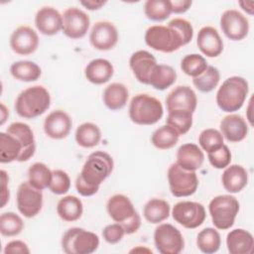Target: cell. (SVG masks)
<instances>
[{
  "label": "cell",
  "mask_w": 254,
  "mask_h": 254,
  "mask_svg": "<svg viewBox=\"0 0 254 254\" xmlns=\"http://www.w3.org/2000/svg\"><path fill=\"white\" fill-rule=\"evenodd\" d=\"M4 253L5 254H17V253L29 254L30 249L25 242L21 240H13L6 244L4 248Z\"/></svg>",
  "instance_id": "c3c4849f"
},
{
  "label": "cell",
  "mask_w": 254,
  "mask_h": 254,
  "mask_svg": "<svg viewBox=\"0 0 254 254\" xmlns=\"http://www.w3.org/2000/svg\"><path fill=\"white\" fill-rule=\"evenodd\" d=\"M75 188H76V190L77 192L82 195V196H90V195H93L95 194L99 188H96V187H92V186H89L88 184H86L78 175L76 177V180H75Z\"/></svg>",
  "instance_id": "681fc988"
},
{
  "label": "cell",
  "mask_w": 254,
  "mask_h": 254,
  "mask_svg": "<svg viewBox=\"0 0 254 254\" xmlns=\"http://www.w3.org/2000/svg\"><path fill=\"white\" fill-rule=\"evenodd\" d=\"M180 135L170 125L166 124L154 131L151 137L152 144L159 150H168L176 146Z\"/></svg>",
  "instance_id": "d590c367"
},
{
  "label": "cell",
  "mask_w": 254,
  "mask_h": 254,
  "mask_svg": "<svg viewBox=\"0 0 254 254\" xmlns=\"http://www.w3.org/2000/svg\"><path fill=\"white\" fill-rule=\"evenodd\" d=\"M35 25L41 34L53 36L63 29V16L54 7L44 6L35 16Z\"/></svg>",
  "instance_id": "d6986e66"
},
{
  "label": "cell",
  "mask_w": 254,
  "mask_h": 254,
  "mask_svg": "<svg viewBox=\"0 0 254 254\" xmlns=\"http://www.w3.org/2000/svg\"><path fill=\"white\" fill-rule=\"evenodd\" d=\"M53 177V171L41 162L34 163L28 170V182L37 190H43L49 188Z\"/></svg>",
  "instance_id": "e575fe53"
},
{
  "label": "cell",
  "mask_w": 254,
  "mask_h": 254,
  "mask_svg": "<svg viewBox=\"0 0 254 254\" xmlns=\"http://www.w3.org/2000/svg\"><path fill=\"white\" fill-rule=\"evenodd\" d=\"M114 68L112 64L105 59H95L87 64L84 69L86 79L93 84H103L112 77Z\"/></svg>",
  "instance_id": "4316f807"
},
{
  "label": "cell",
  "mask_w": 254,
  "mask_h": 254,
  "mask_svg": "<svg viewBox=\"0 0 254 254\" xmlns=\"http://www.w3.org/2000/svg\"><path fill=\"white\" fill-rule=\"evenodd\" d=\"M210 165L215 169H224L231 162V152L226 145H222L219 149L207 153Z\"/></svg>",
  "instance_id": "f6af8a7d"
},
{
  "label": "cell",
  "mask_w": 254,
  "mask_h": 254,
  "mask_svg": "<svg viewBox=\"0 0 254 254\" xmlns=\"http://www.w3.org/2000/svg\"><path fill=\"white\" fill-rule=\"evenodd\" d=\"M106 209L109 216L123 226L126 234L135 233L140 228V215L128 196L121 193L112 195L107 200Z\"/></svg>",
  "instance_id": "3957f363"
},
{
  "label": "cell",
  "mask_w": 254,
  "mask_h": 254,
  "mask_svg": "<svg viewBox=\"0 0 254 254\" xmlns=\"http://www.w3.org/2000/svg\"><path fill=\"white\" fill-rule=\"evenodd\" d=\"M207 67L205 59L197 54L187 55L181 62L182 70L192 77L200 75Z\"/></svg>",
  "instance_id": "b9f144b4"
},
{
  "label": "cell",
  "mask_w": 254,
  "mask_h": 254,
  "mask_svg": "<svg viewBox=\"0 0 254 254\" xmlns=\"http://www.w3.org/2000/svg\"><path fill=\"white\" fill-rule=\"evenodd\" d=\"M198 144L203 151L210 153L223 145V136L216 129H204L198 136Z\"/></svg>",
  "instance_id": "7bdbcfd3"
},
{
  "label": "cell",
  "mask_w": 254,
  "mask_h": 254,
  "mask_svg": "<svg viewBox=\"0 0 254 254\" xmlns=\"http://www.w3.org/2000/svg\"><path fill=\"white\" fill-rule=\"evenodd\" d=\"M10 47L17 55H32L39 47V36L31 27L20 26L13 31L10 37Z\"/></svg>",
  "instance_id": "2e32d148"
},
{
  "label": "cell",
  "mask_w": 254,
  "mask_h": 254,
  "mask_svg": "<svg viewBox=\"0 0 254 254\" xmlns=\"http://www.w3.org/2000/svg\"><path fill=\"white\" fill-rule=\"evenodd\" d=\"M164 114V108L159 99L146 93L135 95L129 105V117L138 125H153Z\"/></svg>",
  "instance_id": "277c9868"
},
{
  "label": "cell",
  "mask_w": 254,
  "mask_h": 254,
  "mask_svg": "<svg viewBox=\"0 0 254 254\" xmlns=\"http://www.w3.org/2000/svg\"><path fill=\"white\" fill-rule=\"evenodd\" d=\"M168 24L175 27L179 31V33L184 38L187 45L192 40L193 28H192L191 23L189 22L188 20H186L184 18H175V19L171 20Z\"/></svg>",
  "instance_id": "7dc6e473"
},
{
  "label": "cell",
  "mask_w": 254,
  "mask_h": 254,
  "mask_svg": "<svg viewBox=\"0 0 254 254\" xmlns=\"http://www.w3.org/2000/svg\"><path fill=\"white\" fill-rule=\"evenodd\" d=\"M43 206L42 190L35 189L29 182H23L17 190V207L27 218L36 216Z\"/></svg>",
  "instance_id": "7c38bea8"
},
{
  "label": "cell",
  "mask_w": 254,
  "mask_h": 254,
  "mask_svg": "<svg viewBox=\"0 0 254 254\" xmlns=\"http://www.w3.org/2000/svg\"><path fill=\"white\" fill-rule=\"evenodd\" d=\"M119 39L116 27L108 21L96 22L90 31L89 41L91 46L99 51L113 49Z\"/></svg>",
  "instance_id": "9a60e30c"
},
{
  "label": "cell",
  "mask_w": 254,
  "mask_h": 254,
  "mask_svg": "<svg viewBox=\"0 0 254 254\" xmlns=\"http://www.w3.org/2000/svg\"><path fill=\"white\" fill-rule=\"evenodd\" d=\"M63 33L69 39L83 38L89 28V16L76 7H69L63 13Z\"/></svg>",
  "instance_id": "4fadbf2b"
},
{
  "label": "cell",
  "mask_w": 254,
  "mask_h": 254,
  "mask_svg": "<svg viewBox=\"0 0 254 254\" xmlns=\"http://www.w3.org/2000/svg\"><path fill=\"white\" fill-rule=\"evenodd\" d=\"M6 132L15 136L22 143L24 147V162L33 157L36 151V142L33 130L28 124L23 122H14L9 125Z\"/></svg>",
  "instance_id": "83f0119b"
},
{
  "label": "cell",
  "mask_w": 254,
  "mask_h": 254,
  "mask_svg": "<svg viewBox=\"0 0 254 254\" xmlns=\"http://www.w3.org/2000/svg\"><path fill=\"white\" fill-rule=\"evenodd\" d=\"M106 3V1H93V0H90V1H81L80 4L82 6H84L86 9L88 10H98L100 9L102 6H104Z\"/></svg>",
  "instance_id": "f5cc1de1"
},
{
  "label": "cell",
  "mask_w": 254,
  "mask_h": 254,
  "mask_svg": "<svg viewBox=\"0 0 254 254\" xmlns=\"http://www.w3.org/2000/svg\"><path fill=\"white\" fill-rule=\"evenodd\" d=\"M203 161V152L195 144L187 143L178 149L176 163L184 170L195 172L202 166Z\"/></svg>",
  "instance_id": "603a6c76"
},
{
  "label": "cell",
  "mask_w": 254,
  "mask_h": 254,
  "mask_svg": "<svg viewBox=\"0 0 254 254\" xmlns=\"http://www.w3.org/2000/svg\"><path fill=\"white\" fill-rule=\"evenodd\" d=\"M99 246L98 236L83 228L72 227L62 238V248L66 254H90Z\"/></svg>",
  "instance_id": "ba28073f"
},
{
  "label": "cell",
  "mask_w": 254,
  "mask_h": 254,
  "mask_svg": "<svg viewBox=\"0 0 254 254\" xmlns=\"http://www.w3.org/2000/svg\"><path fill=\"white\" fill-rule=\"evenodd\" d=\"M171 207L168 201L161 198H151L143 208L145 219L153 224H158L170 216Z\"/></svg>",
  "instance_id": "4dcf8cb0"
},
{
  "label": "cell",
  "mask_w": 254,
  "mask_h": 254,
  "mask_svg": "<svg viewBox=\"0 0 254 254\" xmlns=\"http://www.w3.org/2000/svg\"><path fill=\"white\" fill-rule=\"evenodd\" d=\"M70 188V179L68 175L63 170H54L51 184L49 186L50 190L55 194H64Z\"/></svg>",
  "instance_id": "ee69618b"
},
{
  "label": "cell",
  "mask_w": 254,
  "mask_h": 254,
  "mask_svg": "<svg viewBox=\"0 0 254 254\" xmlns=\"http://www.w3.org/2000/svg\"><path fill=\"white\" fill-rule=\"evenodd\" d=\"M1 181H2V193H1V196H2V203H1V207H4L5 204L9 201V197H10L9 189L7 188L9 178H8L7 173H6L4 170L1 171Z\"/></svg>",
  "instance_id": "816d5d0a"
},
{
  "label": "cell",
  "mask_w": 254,
  "mask_h": 254,
  "mask_svg": "<svg viewBox=\"0 0 254 254\" xmlns=\"http://www.w3.org/2000/svg\"><path fill=\"white\" fill-rule=\"evenodd\" d=\"M191 4H192V2L190 0H175V1H171L172 13H175V14L185 13V12H187L190 9Z\"/></svg>",
  "instance_id": "f907efd6"
},
{
  "label": "cell",
  "mask_w": 254,
  "mask_h": 254,
  "mask_svg": "<svg viewBox=\"0 0 254 254\" xmlns=\"http://www.w3.org/2000/svg\"><path fill=\"white\" fill-rule=\"evenodd\" d=\"M208 210L213 225L217 229L226 230L234 224L239 211V202L233 195L220 194L210 200Z\"/></svg>",
  "instance_id": "52a82bcc"
},
{
  "label": "cell",
  "mask_w": 254,
  "mask_h": 254,
  "mask_svg": "<svg viewBox=\"0 0 254 254\" xmlns=\"http://www.w3.org/2000/svg\"><path fill=\"white\" fill-rule=\"evenodd\" d=\"M197 105L195 92L187 85L175 87L166 98L168 112L171 111H188L193 113Z\"/></svg>",
  "instance_id": "e0dca14e"
},
{
  "label": "cell",
  "mask_w": 254,
  "mask_h": 254,
  "mask_svg": "<svg viewBox=\"0 0 254 254\" xmlns=\"http://www.w3.org/2000/svg\"><path fill=\"white\" fill-rule=\"evenodd\" d=\"M10 72L14 78L20 81L32 82L40 78L42 74L41 67L31 61L15 62L10 66Z\"/></svg>",
  "instance_id": "1f68e13d"
},
{
  "label": "cell",
  "mask_w": 254,
  "mask_h": 254,
  "mask_svg": "<svg viewBox=\"0 0 254 254\" xmlns=\"http://www.w3.org/2000/svg\"><path fill=\"white\" fill-rule=\"evenodd\" d=\"M126 234L123 226L119 223L109 224L102 230V236L104 240L109 244H116L122 240L123 236Z\"/></svg>",
  "instance_id": "bcb514c9"
},
{
  "label": "cell",
  "mask_w": 254,
  "mask_h": 254,
  "mask_svg": "<svg viewBox=\"0 0 254 254\" xmlns=\"http://www.w3.org/2000/svg\"><path fill=\"white\" fill-rule=\"evenodd\" d=\"M8 116H9L8 110L6 109L5 105L3 103H1V125L4 124V122H5V120L7 119Z\"/></svg>",
  "instance_id": "11a10c76"
},
{
  "label": "cell",
  "mask_w": 254,
  "mask_h": 254,
  "mask_svg": "<svg viewBox=\"0 0 254 254\" xmlns=\"http://www.w3.org/2000/svg\"><path fill=\"white\" fill-rule=\"evenodd\" d=\"M83 205L81 200L75 195H65L61 198L57 205V212L59 216L66 221L72 222L81 217Z\"/></svg>",
  "instance_id": "f546056e"
},
{
  "label": "cell",
  "mask_w": 254,
  "mask_h": 254,
  "mask_svg": "<svg viewBox=\"0 0 254 254\" xmlns=\"http://www.w3.org/2000/svg\"><path fill=\"white\" fill-rule=\"evenodd\" d=\"M226 246L230 254H250L253 251L254 239L249 231L236 228L227 234Z\"/></svg>",
  "instance_id": "484cf974"
},
{
  "label": "cell",
  "mask_w": 254,
  "mask_h": 254,
  "mask_svg": "<svg viewBox=\"0 0 254 254\" xmlns=\"http://www.w3.org/2000/svg\"><path fill=\"white\" fill-rule=\"evenodd\" d=\"M113 167V159L108 153L95 151L87 157L78 176L89 186L99 188L111 175Z\"/></svg>",
  "instance_id": "8992f818"
},
{
  "label": "cell",
  "mask_w": 254,
  "mask_h": 254,
  "mask_svg": "<svg viewBox=\"0 0 254 254\" xmlns=\"http://www.w3.org/2000/svg\"><path fill=\"white\" fill-rule=\"evenodd\" d=\"M168 182L170 190L176 197L190 196L196 191L198 187V179L195 172L184 170L177 163L169 167Z\"/></svg>",
  "instance_id": "9c48e42d"
},
{
  "label": "cell",
  "mask_w": 254,
  "mask_h": 254,
  "mask_svg": "<svg viewBox=\"0 0 254 254\" xmlns=\"http://www.w3.org/2000/svg\"><path fill=\"white\" fill-rule=\"evenodd\" d=\"M199 51L208 58H216L223 51V42L217 30L211 26L202 27L196 37Z\"/></svg>",
  "instance_id": "44dd1931"
},
{
  "label": "cell",
  "mask_w": 254,
  "mask_h": 254,
  "mask_svg": "<svg viewBox=\"0 0 254 254\" xmlns=\"http://www.w3.org/2000/svg\"><path fill=\"white\" fill-rule=\"evenodd\" d=\"M220 80L219 70L213 65H207L206 69L198 76L193 77L192 83L200 92L207 93L212 91Z\"/></svg>",
  "instance_id": "f35d334b"
},
{
  "label": "cell",
  "mask_w": 254,
  "mask_h": 254,
  "mask_svg": "<svg viewBox=\"0 0 254 254\" xmlns=\"http://www.w3.org/2000/svg\"><path fill=\"white\" fill-rule=\"evenodd\" d=\"M166 124L174 128L179 135L189 132L192 125V113L188 111H171L166 119Z\"/></svg>",
  "instance_id": "60d3db41"
},
{
  "label": "cell",
  "mask_w": 254,
  "mask_h": 254,
  "mask_svg": "<svg viewBox=\"0 0 254 254\" xmlns=\"http://www.w3.org/2000/svg\"><path fill=\"white\" fill-rule=\"evenodd\" d=\"M146 17L155 22H161L170 17L172 13L171 1L167 0H148L144 4Z\"/></svg>",
  "instance_id": "74e56055"
},
{
  "label": "cell",
  "mask_w": 254,
  "mask_h": 254,
  "mask_svg": "<svg viewBox=\"0 0 254 254\" xmlns=\"http://www.w3.org/2000/svg\"><path fill=\"white\" fill-rule=\"evenodd\" d=\"M24 147L15 136L1 132L0 133V162L2 164L14 161L24 162Z\"/></svg>",
  "instance_id": "cb8c5ba5"
},
{
  "label": "cell",
  "mask_w": 254,
  "mask_h": 254,
  "mask_svg": "<svg viewBox=\"0 0 254 254\" xmlns=\"http://www.w3.org/2000/svg\"><path fill=\"white\" fill-rule=\"evenodd\" d=\"M51 105V95L42 85L23 90L15 100V110L23 118L33 119L45 113Z\"/></svg>",
  "instance_id": "6da1fadb"
},
{
  "label": "cell",
  "mask_w": 254,
  "mask_h": 254,
  "mask_svg": "<svg viewBox=\"0 0 254 254\" xmlns=\"http://www.w3.org/2000/svg\"><path fill=\"white\" fill-rule=\"evenodd\" d=\"M221 244V238L218 231L212 227L202 229L196 237L197 248L206 254H212L218 251Z\"/></svg>",
  "instance_id": "8d00e7d4"
},
{
  "label": "cell",
  "mask_w": 254,
  "mask_h": 254,
  "mask_svg": "<svg viewBox=\"0 0 254 254\" xmlns=\"http://www.w3.org/2000/svg\"><path fill=\"white\" fill-rule=\"evenodd\" d=\"M220 133L228 142L238 143L248 134V125L245 119L238 114H229L220 121Z\"/></svg>",
  "instance_id": "7402d4cb"
},
{
  "label": "cell",
  "mask_w": 254,
  "mask_h": 254,
  "mask_svg": "<svg viewBox=\"0 0 254 254\" xmlns=\"http://www.w3.org/2000/svg\"><path fill=\"white\" fill-rule=\"evenodd\" d=\"M177 79L176 70L168 64H157L151 73L149 84L158 90L172 86Z\"/></svg>",
  "instance_id": "d6a6232c"
},
{
  "label": "cell",
  "mask_w": 254,
  "mask_h": 254,
  "mask_svg": "<svg viewBox=\"0 0 254 254\" xmlns=\"http://www.w3.org/2000/svg\"><path fill=\"white\" fill-rule=\"evenodd\" d=\"M24 228L23 219L15 212H4L0 216V232L3 236H16Z\"/></svg>",
  "instance_id": "ab89813d"
},
{
  "label": "cell",
  "mask_w": 254,
  "mask_h": 254,
  "mask_svg": "<svg viewBox=\"0 0 254 254\" xmlns=\"http://www.w3.org/2000/svg\"><path fill=\"white\" fill-rule=\"evenodd\" d=\"M239 5L241 6V8L246 12L248 13L249 15H253V5H254V2L250 1V2H247V1H240L239 2Z\"/></svg>",
  "instance_id": "db71d44e"
},
{
  "label": "cell",
  "mask_w": 254,
  "mask_h": 254,
  "mask_svg": "<svg viewBox=\"0 0 254 254\" xmlns=\"http://www.w3.org/2000/svg\"><path fill=\"white\" fill-rule=\"evenodd\" d=\"M129 91L126 85L120 82L109 84L103 91V102L110 110L122 109L128 100Z\"/></svg>",
  "instance_id": "f1b7e54d"
},
{
  "label": "cell",
  "mask_w": 254,
  "mask_h": 254,
  "mask_svg": "<svg viewBox=\"0 0 254 254\" xmlns=\"http://www.w3.org/2000/svg\"><path fill=\"white\" fill-rule=\"evenodd\" d=\"M249 91L248 82L241 76L225 79L216 92V103L224 112L238 111L244 104Z\"/></svg>",
  "instance_id": "7a4b0ae2"
},
{
  "label": "cell",
  "mask_w": 254,
  "mask_h": 254,
  "mask_svg": "<svg viewBox=\"0 0 254 254\" xmlns=\"http://www.w3.org/2000/svg\"><path fill=\"white\" fill-rule=\"evenodd\" d=\"M72 126V121L69 115L64 110L52 111L44 121L45 134L55 140L65 138Z\"/></svg>",
  "instance_id": "ac0fdd59"
},
{
  "label": "cell",
  "mask_w": 254,
  "mask_h": 254,
  "mask_svg": "<svg viewBox=\"0 0 254 254\" xmlns=\"http://www.w3.org/2000/svg\"><path fill=\"white\" fill-rule=\"evenodd\" d=\"M173 218L185 228L193 229L200 226L206 216L204 206L196 201L177 202L172 210Z\"/></svg>",
  "instance_id": "8fae6325"
},
{
  "label": "cell",
  "mask_w": 254,
  "mask_h": 254,
  "mask_svg": "<svg viewBox=\"0 0 254 254\" xmlns=\"http://www.w3.org/2000/svg\"><path fill=\"white\" fill-rule=\"evenodd\" d=\"M220 28L229 40L241 41L248 35L249 21L238 10L228 9L220 17Z\"/></svg>",
  "instance_id": "5bb4252c"
},
{
  "label": "cell",
  "mask_w": 254,
  "mask_h": 254,
  "mask_svg": "<svg viewBox=\"0 0 254 254\" xmlns=\"http://www.w3.org/2000/svg\"><path fill=\"white\" fill-rule=\"evenodd\" d=\"M101 140V131L97 125L91 122L80 124L75 131V141L83 148H93Z\"/></svg>",
  "instance_id": "836d02e7"
},
{
  "label": "cell",
  "mask_w": 254,
  "mask_h": 254,
  "mask_svg": "<svg viewBox=\"0 0 254 254\" xmlns=\"http://www.w3.org/2000/svg\"><path fill=\"white\" fill-rule=\"evenodd\" d=\"M157 64L156 58L148 51L143 50L135 52L129 60L130 68L136 79L144 84H149L151 73Z\"/></svg>",
  "instance_id": "ffe728a7"
},
{
  "label": "cell",
  "mask_w": 254,
  "mask_h": 254,
  "mask_svg": "<svg viewBox=\"0 0 254 254\" xmlns=\"http://www.w3.org/2000/svg\"><path fill=\"white\" fill-rule=\"evenodd\" d=\"M154 242L162 254H179L185 247L181 231L170 223L160 224L154 232Z\"/></svg>",
  "instance_id": "30bf717a"
},
{
  "label": "cell",
  "mask_w": 254,
  "mask_h": 254,
  "mask_svg": "<svg viewBox=\"0 0 254 254\" xmlns=\"http://www.w3.org/2000/svg\"><path fill=\"white\" fill-rule=\"evenodd\" d=\"M221 182L225 190L230 193L241 191L248 183V173L240 165L227 166L221 176Z\"/></svg>",
  "instance_id": "d4e9b609"
},
{
  "label": "cell",
  "mask_w": 254,
  "mask_h": 254,
  "mask_svg": "<svg viewBox=\"0 0 254 254\" xmlns=\"http://www.w3.org/2000/svg\"><path fill=\"white\" fill-rule=\"evenodd\" d=\"M144 39L148 47L162 53H173L187 45L179 31L170 24L149 27Z\"/></svg>",
  "instance_id": "5b68a950"
}]
</instances>
